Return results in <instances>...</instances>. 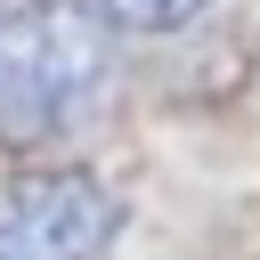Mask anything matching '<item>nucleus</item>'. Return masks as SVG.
<instances>
[{"mask_svg": "<svg viewBox=\"0 0 260 260\" xmlns=\"http://www.w3.org/2000/svg\"><path fill=\"white\" fill-rule=\"evenodd\" d=\"M114 98V24L89 0H0V146L73 138Z\"/></svg>", "mask_w": 260, "mask_h": 260, "instance_id": "nucleus-1", "label": "nucleus"}, {"mask_svg": "<svg viewBox=\"0 0 260 260\" xmlns=\"http://www.w3.org/2000/svg\"><path fill=\"white\" fill-rule=\"evenodd\" d=\"M122 195L98 171H24L0 195V260H106Z\"/></svg>", "mask_w": 260, "mask_h": 260, "instance_id": "nucleus-2", "label": "nucleus"}, {"mask_svg": "<svg viewBox=\"0 0 260 260\" xmlns=\"http://www.w3.org/2000/svg\"><path fill=\"white\" fill-rule=\"evenodd\" d=\"M114 32H187L211 0H89Z\"/></svg>", "mask_w": 260, "mask_h": 260, "instance_id": "nucleus-3", "label": "nucleus"}]
</instances>
